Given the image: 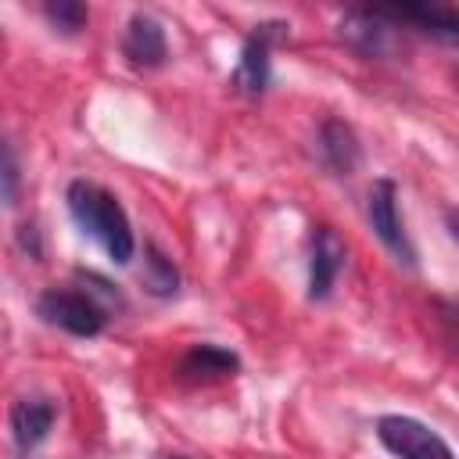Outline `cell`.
<instances>
[{"label":"cell","mask_w":459,"mask_h":459,"mask_svg":"<svg viewBox=\"0 0 459 459\" xmlns=\"http://www.w3.org/2000/svg\"><path fill=\"white\" fill-rule=\"evenodd\" d=\"M65 204H68V215L75 219V226L82 233H90L108 251L111 262L126 265L133 258V251H136L133 226L111 190H104L100 183H90V179H72L65 190Z\"/></svg>","instance_id":"obj_1"},{"label":"cell","mask_w":459,"mask_h":459,"mask_svg":"<svg viewBox=\"0 0 459 459\" xmlns=\"http://www.w3.org/2000/svg\"><path fill=\"white\" fill-rule=\"evenodd\" d=\"M287 39V22H258L251 29V36L244 39L240 47V61L230 75V86L244 97H262L269 90V79H273V47Z\"/></svg>","instance_id":"obj_2"},{"label":"cell","mask_w":459,"mask_h":459,"mask_svg":"<svg viewBox=\"0 0 459 459\" xmlns=\"http://www.w3.org/2000/svg\"><path fill=\"white\" fill-rule=\"evenodd\" d=\"M36 316L65 333H75V337H97L104 326H108V312L86 294V290H43L36 298Z\"/></svg>","instance_id":"obj_3"},{"label":"cell","mask_w":459,"mask_h":459,"mask_svg":"<svg viewBox=\"0 0 459 459\" xmlns=\"http://www.w3.org/2000/svg\"><path fill=\"white\" fill-rule=\"evenodd\" d=\"M377 437L398 459H455L448 441L412 416H380Z\"/></svg>","instance_id":"obj_4"},{"label":"cell","mask_w":459,"mask_h":459,"mask_svg":"<svg viewBox=\"0 0 459 459\" xmlns=\"http://www.w3.org/2000/svg\"><path fill=\"white\" fill-rule=\"evenodd\" d=\"M366 219L373 226V233L380 237V244L402 262V265H416V247L398 219V186L394 179H373L369 186V201H366Z\"/></svg>","instance_id":"obj_5"},{"label":"cell","mask_w":459,"mask_h":459,"mask_svg":"<svg viewBox=\"0 0 459 459\" xmlns=\"http://www.w3.org/2000/svg\"><path fill=\"white\" fill-rule=\"evenodd\" d=\"M344 258H348L344 240L330 226H316L312 244H308V298L312 301L330 298V290L344 269Z\"/></svg>","instance_id":"obj_6"},{"label":"cell","mask_w":459,"mask_h":459,"mask_svg":"<svg viewBox=\"0 0 459 459\" xmlns=\"http://www.w3.org/2000/svg\"><path fill=\"white\" fill-rule=\"evenodd\" d=\"M391 29H398V25H391L377 7H355L337 25L341 39L351 50H359L362 57H387L391 54Z\"/></svg>","instance_id":"obj_7"},{"label":"cell","mask_w":459,"mask_h":459,"mask_svg":"<svg viewBox=\"0 0 459 459\" xmlns=\"http://www.w3.org/2000/svg\"><path fill=\"white\" fill-rule=\"evenodd\" d=\"M122 54L136 68H161L169 57V39H165L161 22L147 11H136L122 32Z\"/></svg>","instance_id":"obj_8"},{"label":"cell","mask_w":459,"mask_h":459,"mask_svg":"<svg viewBox=\"0 0 459 459\" xmlns=\"http://www.w3.org/2000/svg\"><path fill=\"white\" fill-rule=\"evenodd\" d=\"M54 420H57V405L50 398H36V394L18 398L11 405V437H14V448L25 452V455L36 452L47 441Z\"/></svg>","instance_id":"obj_9"},{"label":"cell","mask_w":459,"mask_h":459,"mask_svg":"<svg viewBox=\"0 0 459 459\" xmlns=\"http://www.w3.org/2000/svg\"><path fill=\"white\" fill-rule=\"evenodd\" d=\"M316 151H319V161L333 172V176H351L359 169V158H362V147H359V136L348 122L341 118H326L316 133Z\"/></svg>","instance_id":"obj_10"},{"label":"cell","mask_w":459,"mask_h":459,"mask_svg":"<svg viewBox=\"0 0 459 459\" xmlns=\"http://www.w3.org/2000/svg\"><path fill=\"white\" fill-rule=\"evenodd\" d=\"M391 25L405 22L412 29H423V32H437L445 39H455L459 32V18L452 7H430V4H387V7H377Z\"/></svg>","instance_id":"obj_11"},{"label":"cell","mask_w":459,"mask_h":459,"mask_svg":"<svg viewBox=\"0 0 459 459\" xmlns=\"http://www.w3.org/2000/svg\"><path fill=\"white\" fill-rule=\"evenodd\" d=\"M240 369V359L230 348L219 344H194L183 359H179V373L190 380H215V377H233Z\"/></svg>","instance_id":"obj_12"},{"label":"cell","mask_w":459,"mask_h":459,"mask_svg":"<svg viewBox=\"0 0 459 459\" xmlns=\"http://www.w3.org/2000/svg\"><path fill=\"white\" fill-rule=\"evenodd\" d=\"M140 280L143 287L154 294V298H172L179 290V269L172 265V258L154 247V244H143V269H140Z\"/></svg>","instance_id":"obj_13"},{"label":"cell","mask_w":459,"mask_h":459,"mask_svg":"<svg viewBox=\"0 0 459 459\" xmlns=\"http://www.w3.org/2000/svg\"><path fill=\"white\" fill-rule=\"evenodd\" d=\"M18 201H22V165H18L14 147L0 136V204L14 208Z\"/></svg>","instance_id":"obj_14"},{"label":"cell","mask_w":459,"mask_h":459,"mask_svg":"<svg viewBox=\"0 0 459 459\" xmlns=\"http://www.w3.org/2000/svg\"><path fill=\"white\" fill-rule=\"evenodd\" d=\"M43 14H47V22H50L57 32H65V36H75V32L86 25V18H90L86 4H79V0H50V4L43 7Z\"/></svg>","instance_id":"obj_15"},{"label":"cell","mask_w":459,"mask_h":459,"mask_svg":"<svg viewBox=\"0 0 459 459\" xmlns=\"http://www.w3.org/2000/svg\"><path fill=\"white\" fill-rule=\"evenodd\" d=\"M18 247L29 255V258H43V240H39V230L32 222L18 226Z\"/></svg>","instance_id":"obj_16"},{"label":"cell","mask_w":459,"mask_h":459,"mask_svg":"<svg viewBox=\"0 0 459 459\" xmlns=\"http://www.w3.org/2000/svg\"><path fill=\"white\" fill-rule=\"evenodd\" d=\"M179 459H183V455H179Z\"/></svg>","instance_id":"obj_17"}]
</instances>
